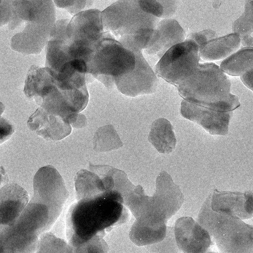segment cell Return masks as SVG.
<instances>
[{"label":"cell","instance_id":"cell-2","mask_svg":"<svg viewBox=\"0 0 253 253\" xmlns=\"http://www.w3.org/2000/svg\"><path fill=\"white\" fill-rule=\"evenodd\" d=\"M177 87L184 100L211 109L229 112L240 105L238 97L231 93L230 80L212 62L198 64Z\"/></svg>","mask_w":253,"mask_h":253},{"label":"cell","instance_id":"cell-31","mask_svg":"<svg viewBox=\"0 0 253 253\" xmlns=\"http://www.w3.org/2000/svg\"><path fill=\"white\" fill-rule=\"evenodd\" d=\"M2 181V176L1 175V173L0 171V185Z\"/></svg>","mask_w":253,"mask_h":253},{"label":"cell","instance_id":"cell-23","mask_svg":"<svg viewBox=\"0 0 253 253\" xmlns=\"http://www.w3.org/2000/svg\"><path fill=\"white\" fill-rule=\"evenodd\" d=\"M233 31L239 34L241 43L245 47L253 46L252 0L246 1L243 15L233 24Z\"/></svg>","mask_w":253,"mask_h":253},{"label":"cell","instance_id":"cell-5","mask_svg":"<svg viewBox=\"0 0 253 253\" xmlns=\"http://www.w3.org/2000/svg\"><path fill=\"white\" fill-rule=\"evenodd\" d=\"M211 194L198 215L200 225L214 237L222 252L249 253L253 248V228L241 219L214 211L211 208Z\"/></svg>","mask_w":253,"mask_h":253},{"label":"cell","instance_id":"cell-3","mask_svg":"<svg viewBox=\"0 0 253 253\" xmlns=\"http://www.w3.org/2000/svg\"><path fill=\"white\" fill-rule=\"evenodd\" d=\"M13 19L20 26H26L10 41L11 48L25 55L40 53L46 45L56 22L52 0H14Z\"/></svg>","mask_w":253,"mask_h":253},{"label":"cell","instance_id":"cell-9","mask_svg":"<svg viewBox=\"0 0 253 253\" xmlns=\"http://www.w3.org/2000/svg\"><path fill=\"white\" fill-rule=\"evenodd\" d=\"M34 194L30 200L46 206L57 219L68 194L64 181L51 166L41 168L33 178Z\"/></svg>","mask_w":253,"mask_h":253},{"label":"cell","instance_id":"cell-28","mask_svg":"<svg viewBox=\"0 0 253 253\" xmlns=\"http://www.w3.org/2000/svg\"><path fill=\"white\" fill-rule=\"evenodd\" d=\"M13 0H2L0 3V27L9 23L12 15Z\"/></svg>","mask_w":253,"mask_h":253},{"label":"cell","instance_id":"cell-16","mask_svg":"<svg viewBox=\"0 0 253 253\" xmlns=\"http://www.w3.org/2000/svg\"><path fill=\"white\" fill-rule=\"evenodd\" d=\"M186 34L178 22L166 18L159 21L145 52L160 58L172 46L183 42Z\"/></svg>","mask_w":253,"mask_h":253},{"label":"cell","instance_id":"cell-32","mask_svg":"<svg viewBox=\"0 0 253 253\" xmlns=\"http://www.w3.org/2000/svg\"><path fill=\"white\" fill-rule=\"evenodd\" d=\"M1 1H2V0H0V3H1Z\"/></svg>","mask_w":253,"mask_h":253},{"label":"cell","instance_id":"cell-18","mask_svg":"<svg viewBox=\"0 0 253 253\" xmlns=\"http://www.w3.org/2000/svg\"><path fill=\"white\" fill-rule=\"evenodd\" d=\"M27 126L47 140H59L71 133L70 125L58 116L49 114L40 107L29 117Z\"/></svg>","mask_w":253,"mask_h":253},{"label":"cell","instance_id":"cell-13","mask_svg":"<svg viewBox=\"0 0 253 253\" xmlns=\"http://www.w3.org/2000/svg\"><path fill=\"white\" fill-rule=\"evenodd\" d=\"M173 229L176 245L183 253H204L212 243L208 231L191 217L178 218Z\"/></svg>","mask_w":253,"mask_h":253},{"label":"cell","instance_id":"cell-10","mask_svg":"<svg viewBox=\"0 0 253 253\" xmlns=\"http://www.w3.org/2000/svg\"><path fill=\"white\" fill-rule=\"evenodd\" d=\"M135 56L134 68L114 80L117 89L123 94L131 97L154 93L158 79L142 55L141 50L133 51Z\"/></svg>","mask_w":253,"mask_h":253},{"label":"cell","instance_id":"cell-7","mask_svg":"<svg viewBox=\"0 0 253 253\" xmlns=\"http://www.w3.org/2000/svg\"><path fill=\"white\" fill-rule=\"evenodd\" d=\"M135 64L134 53L104 32L87 64V74L109 87L115 78L132 70Z\"/></svg>","mask_w":253,"mask_h":253},{"label":"cell","instance_id":"cell-17","mask_svg":"<svg viewBox=\"0 0 253 253\" xmlns=\"http://www.w3.org/2000/svg\"><path fill=\"white\" fill-rule=\"evenodd\" d=\"M131 231V238L141 246L162 241L167 233L166 221L158 213L150 211L136 218Z\"/></svg>","mask_w":253,"mask_h":253},{"label":"cell","instance_id":"cell-30","mask_svg":"<svg viewBox=\"0 0 253 253\" xmlns=\"http://www.w3.org/2000/svg\"><path fill=\"white\" fill-rule=\"evenodd\" d=\"M253 70L251 69L240 76V79L244 84L251 90H253Z\"/></svg>","mask_w":253,"mask_h":253},{"label":"cell","instance_id":"cell-21","mask_svg":"<svg viewBox=\"0 0 253 253\" xmlns=\"http://www.w3.org/2000/svg\"><path fill=\"white\" fill-rule=\"evenodd\" d=\"M252 47H245L226 57L220 63L219 68L224 73L232 76H240L245 72L253 69Z\"/></svg>","mask_w":253,"mask_h":253},{"label":"cell","instance_id":"cell-11","mask_svg":"<svg viewBox=\"0 0 253 253\" xmlns=\"http://www.w3.org/2000/svg\"><path fill=\"white\" fill-rule=\"evenodd\" d=\"M152 197L153 211L167 222L179 210L184 201L179 187L171 176L164 170L156 180V191Z\"/></svg>","mask_w":253,"mask_h":253},{"label":"cell","instance_id":"cell-22","mask_svg":"<svg viewBox=\"0 0 253 253\" xmlns=\"http://www.w3.org/2000/svg\"><path fill=\"white\" fill-rule=\"evenodd\" d=\"M93 144L94 150L98 152L116 150L123 145L116 130L112 125L101 126L96 130L93 137Z\"/></svg>","mask_w":253,"mask_h":253},{"label":"cell","instance_id":"cell-26","mask_svg":"<svg viewBox=\"0 0 253 253\" xmlns=\"http://www.w3.org/2000/svg\"><path fill=\"white\" fill-rule=\"evenodd\" d=\"M139 5L145 11L159 18L164 13L162 5L157 0H137Z\"/></svg>","mask_w":253,"mask_h":253},{"label":"cell","instance_id":"cell-15","mask_svg":"<svg viewBox=\"0 0 253 253\" xmlns=\"http://www.w3.org/2000/svg\"><path fill=\"white\" fill-rule=\"evenodd\" d=\"M29 200L27 191L16 183L0 189V232L14 223Z\"/></svg>","mask_w":253,"mask_h":253},{"label":"cell","instance_id":"cell-19","mask_svg":"<svg viewBox=\"0 0 253 253\" xmlns=\"http://www.w3.org/2000/svg\"><path fill=\"white\" fill-rule=\"evenodd\" d=\"M240 45V38L237 33L216 38L200 46V57L206 61L219 60L237 51Z\"/></svg>","mask_w":253,"mask_h":253},{"label":"cell","instance_id":"cell-29","mask_svg":"<svg viewBox=\"0 0 253 253\" xmlns=\"http://www.w3.org/2000/svg\"><path fill=\"white\" fill-rule=\"evenodd\" d=\"M163 6L164 13L162 17L168 18L176 10V0H157Z\"/></svg>","mask_w":253,"mask_h":253},{"label":"cell","instance_id":"cell-27","mask_svg":"<svg viewBox=\"0 0 253 253\" xmlns=\"http://www.w3.org/2000/svg\"><path fill=\"white\" fill-rule=\"evenodd\" d=\"M216 38H217V35L214 31L206 30L198 33L190 34L187 36V39L192 40L200 47Z\"/></svg>","mask_w":253,"mask_h":253},{"label":"cell","instance_id":"cell-4","mask_svg":"<svg viewBox=\"0 0 253 253\" xmlns=\"http://www.w3.org/2000/svg\"><path fill=\"white\" fill-rule=\"evenodd\" d=\"M56 220L46 206L30 201L14 223L0 232V253L36 252L39 236Z\"/></svg>","mask_w":253,"mask_h":253},{"label":"cell","instance_id":"cell-6","mask_svg":"<svg viewBox=\"0 0 253 253\" xmlns=\"http://www.w3.org/2000/svg\"><path fill=\"white\" fill-rule=\"evenodd\" d=\"M101 11L87 9L73 15L65 31L64 45L72 60L90 61L98 42L103 38L104 30Z\"/></svg>","mask_w":253,"mask_h":253},{"label":"cell","instance_id":"cell-14","mask_svg":"<svg viewBox=\"0 0 253 253\" xmlns=\"http://www.w3.org/2000/svg\"><path fill=\"white\" fill-rule=\"evenodd\" d=\"M253 202L252 192H220L215 189L210 205L214 211L245 219L253 217Z\"/></svg>","mask_w":253,"mask_h":253},{"label":"cell","instance_id":"cell-25","mask_svg":"<svg viewBox=\"0 0 253 253\" xmlns=\"http://www.w3.org/2000/svg\"><path fill=\"white\" fill-rule=\"evenodd\" d=\"M173 227H167V233L165 238L156 245L157 249L160 250L159 252H163L164 250L179 249L176 243L174 234H173Z\"/></svg>","mask_w":253,"mask_h":253},{"label":"cell","instance_id":"cell-20","mask_svg":"<svg viewBox=\"0 0 253 253\" xmlns=\"http://www.w3.org/2000/svg\"><path fill=\"white\" fill-rule=\"evenodd\" d=\"M148 139L157 151L162 154H169L176 147L173 127L165 118H159L153 122Z\"/></svg>","mask_w":253,"mask_h":253},{"label":"cell","instance_id":"cell-1","mask_svg":"<svg viewBox=\"0 0 253 253\" xmlns=\"http://www.w3.org/2000/svg\"><path fill=\"white\" fill-rule=\"evenodd\" d=\"M101 13L104 32L132 51L148 47L160 19L137 0H119Z\"/></svg>","mask_w":253,"mask_h":253},{"label":"cell","instance_id":"cell-8","mask_svg":"<svg viewBox=\"0 0 253 253\" xmlns=\"http://www.w3.org/2000/svg\"><path fill=\"white\" fill-rule=\"evenodd\" d=\"M200 47L192 40L186 39L168 49L156 65V75L177 86L197 67Z\"/></svg>","mask_w":253,"mask_h":253},{"label":"cell","instance_id":"cell-12","mask_svg":"<svg viewBox=\"0 0 253 253\" xmlns=\"http://www.w3.org/2000/svg\"><path fill=\"white\" fill-rule=\"evenodd\" d=\"M181 116L201 126L211 135H225L228 133L232 111L220 112L190 103L182 101Z\"/></svg>","mask_w":253,"mask_h":253},{"label":"cell","instance_id":"cell-24","mask_svg":"<svg viewBox=\"0 0 253 253\" xmlns=\"http://www.w3.org/2000/svg\"><path fill=\"white\" fill-rule=\"evenodd\" d=\"M53 1L57 7L65 9L74 15L87 9L92 5L93 0H53Z\"/></svg>","mask_w":253,"mask_h":253}]
</instances>
